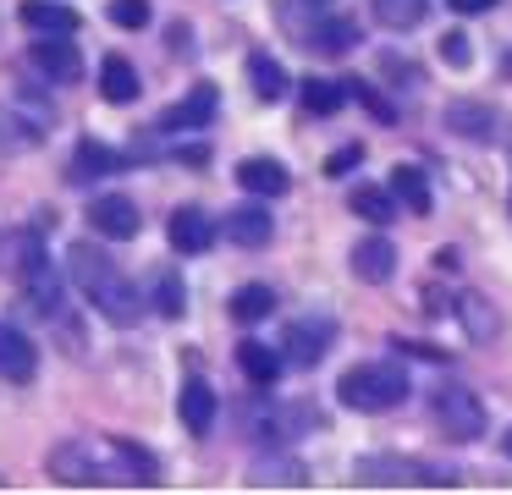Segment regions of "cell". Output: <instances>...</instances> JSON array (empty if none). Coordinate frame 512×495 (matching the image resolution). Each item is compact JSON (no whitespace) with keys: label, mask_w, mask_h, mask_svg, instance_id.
I'll return each mask as SVG.
<instances>
[{"label":"cell","mask_w":512,"mask_h":495,"mask_svg":"<svg viewBox=\"0 0 512 495\" xmlns=\"http://www.w3.org/2000/svg\"><path fill=\"white\" fill-rule=\"evenodd\" d=\"M166 237H171V248H177V253H210L221 231H215V220L204 215V209H177L171 226H166Z\"/></svg>","instance_id":"8fae6325"},{"label":"cell","mask_w":512,"mask_h":495,"mask_svg":"<svg viewBox=\"0 0 512 495\" xmlns=\"http://www.w3.org/2000/svg\"><path fill=\"white\" fill-rule=\"evenodd\" d=\"M336 341V319L331 314H303L287 325V336H281V347H287V363L292 369H314V363L331 352Z\"/></svg>","instance_id":"5b68a950"},{"label":"cell","mask_w":512,"mask_h":495,"mask_svg":"<svg viewBox=\"0 0 512 495\" xmlns=\"http://www.w3.org/2000/svg\"><path fill=\"white\" fill-rule=\"evenodd\" d=\"M353 275H358V281H369V286H386L391 275H397V248H391L386 237L358 242V248H353Z\"/></svg>","instance_id":"2e32d148"},{"label":"cell","mask_w":512,"mask_h":495,"mask_svg":"<svg viewBox=\"0 0 512 495\" xmlns=\"http://www.w3.org/2000/svg\"><path fill=\"white\" fill-rule=\"evenodd\" d=\"M270 314H276V292H270L265 281H248V286L232 292V319L237 325H259V319H270Z\"/></svg>","instance_id":"603a6c76"},{"label":"cell","mask_w":512,"mask_h":495,"mask_svg":"<svg viewBox=\"0 0 512 495\" xmlns=\"http://www.w3.org/2000/svg\"><path fill=\"white\" fill-rule=\"evenodd\" d=\"M39 132H45V127H34V121H23L17 110H6V105H0V149H6V154L34 149V143H39Z\"/></svg>","instance_id":"484cf974"},{"label":"cell","mask_w":512,"mask_h":495,"mask_svg":"<svg viewBox=\"0 0 512 495\" xmlns=\"http://www.w3.org/2000/svg\"><path fill=\"white\" fill-rule=\"evenodd\" d=\"M347 209L364 215L369 226H391V220H397V193H391V187H353Z\"/></svg>","instance_id":"cb8c5ba5"},{"label":"cell","mask_w":512,"mask_h":495,"mask_svg":"<svg viewBox=\"0 0 512 495\" xmlns=\"http://www.w3.org/2000/svg\"><path fill=\"white\" fill-rule=\"evenodd\" d=\"M270 231H276V220H270L265 204H237V209H226V242H237V248H265Z\"/></svg>","instance_id":"4fadbf2b"},{"label":"cell","mask_w":512,"mask_h":495,"mask_svg":"<svg viewBox=\"0 0 512 495\" xmlns=\"http://www.w3.org/2000/svg\"><path fill=\"white\" fill-rule=\"evenodd\" d=\"M441 55H446L452 66H468V61H474V50H468V33H446V39H441Z\"/></svg>","instance_id":"4dcf8cb0"},{"label":"cell","mask_w":512,"mask_h":495,"mask_svg":"<svg viewBox=\"0 0 512 495\" xmlns=\"http://www.w3.org/2000/svg\"><path fill=\"white\" fill-rule=\"evenodd\" d=\"M89 226L100 231V237H111V242H133L138 231H144V215H138V204H133V198L105 193V198H94Z\"/></svg>","instance_id":"52a82bcc"},{"label":"cell","mask_w":512,"mask_h":495,"mask_svg":"<svg viewBox=\"0 0 512 495\" xmlns=\"http://www.w3.org/2000/svg\"><path fill=\"white\" fill-rule=\"evenodd\" d=\"M452 11H463V17H479V11H496L501 0H446Z\"/></svg>","instance_id":"1f68e13d"},{"label":"cell","mask_w":512,"mask_h":495,"mask_svg":"<svg viewBox=\"0 0 512 495\" xmlns=\"http://www.w3.org/2000/svg\"><path fill=\"white\" fill-rule=\"evenodd\" d=\"M50 473L67 484H160V462L144 446L111 440H61L50 451Z\"/></svg>","instance_id":"6da1fadb"},{"label":"cell","mask_w":512,"mask_h":495,"mask_svg":"<svg viewBox=\"0 0 512 495\" xmlns=\"http://www.w3.org/2000/svg\"><path fill=\"white\" fill-rule=\"evenodd\" d=\"M177 413H182V424H188V435H210L215 418H221V396H215L204 380H188L182 396H177Z\"/></svg>","instance_id":"5bb4252c"},{"label":"cell","mask_w":512,"mask_h":495,"mask_svg":"<svg viewBox=\"0 0 512 495\" xmlns=\"http://www.w3.org/2000/svg\"><path fill=\"white\" fill-rule=\"evenodd\" d=\"M155 308H160L166 319H182V308H188V286H182L177 270H166V275L155 281Z\"/></svg>","instance_id":"4316f807"},{"label":"cell","mask_w":512,"mask_h":495,"mask_svg":"<svg viewBox=\"0 0 512 495\" xmlns=\"http://www.w3.org/2000/svg\"><path fill=\"white\" fill-rule=\"evenodd\" d=\"M116 171H127V154H116L111 143H100V138H83L78 149H72L67 182H72V187H89V182H100V176H116Z\"/></svg>","instance_id":"9c48e42d"},{"label":"cell","mask_w":512,"mask_h":495,"mask_svg":"<svg viewBox=\"0 0 512 495\" xmlns=\"http://www.w3.org/2000/svg\"><path fill=\"white\" fill-rule=\"evenodd\" d=\"M237 182H243V193H254V198H281L292 187V176H287V165H281V160L254 154V160L237 165Z\"/></svg>","instance_id":"9a60e30c"},{"label":"cell","mask_w":512,"mask_h":495,"mask_svg":"<svg viewBox=\"0 0 512 495\" xmlns=\"http://www.w3.org/2000/svg\"><path fill=\"white\" fill-rule=\"evenodd\" d=\"M149 0H111V22L116 28H149Z\"/></svg>","instance_id":"f1b7e54d"},{"label":"cell","mask_w":512,"mask_h":495,"mask_svg":"<svg viewBox=\"0 0 512 495\" xmlns=\"http://www.w3.org/2000/svg\"><path fill=\"white\" fill-rule=\"evenodd\" d=\"M28 61H34L50 83H78L83 77V55H78V44H72V33H56V39L39 33V39L28 44Z\"/></svg>","instance_id":"8992f818"},{"label":"cell","mask_w":512,"mask_h":495,"mask_svg":"<svg viewBox=\"0 0 512 495\" xmlns=\"http://www.w3.org/2000/svg\"><path fill=\"white\" fill-rule=\"evenodd\" d=\"M336 396L353 413H391V407L408 402V369L402 363H358V369L342 374Z\"/></svg>","instance_id":"3957f363"},{"label":"cell","mask_w":512,"mask_h":495,"mask_svg":"<svg viewBox=\"0 0 512 495\" xmlns=\"http://www.w3.org/2000/svg\"><path fill=\"white\" fill-rule=\"evenodd\" d=\"M215 110H221V94H215V83H193L188 99H177V105L166 110V116L155 121L160 132H199L215 121Z\"/></svg>","instance_id":"ba28073f"},{"label":"cell","mask_w":512,"mask_h":495,"mask_svg":"<svg viewBox=\"0 0 512 495\" xmlns=\"http://www.w3.org/2000/svg\"><path fill=\"white\" fill-rule=\"evenodd\" d=\"M347 99H353L347 77H309V83H303V110H309V116H336Z\"/></svg>","instance_id":"7402d4cb"},{"label":"cell","mask_w":512,"mask_h":495,"mask_svg":"<svg viewBox=\"0 0 512 495\" xmlns=\"http://www.w3.org/2000/svg\"><path fill=\"white\" fill-rule=\"evenodd\" d=\"M67 270L72 281H78V292L89 297L94 308H100L111 325H138V314H144V297H138V286L127 281L122 270H116L111 253H100L94 242H72L67 248Z\"/></svg>","instance_id":"7a4b0ae2"},{"label":"cell","mask_w":512,"mask_h":495,"mask_svg":"<svg viewBox=\"0 0 512 495\" xmlns=\"http://www.w3.org/2000/svg\"><path fill=\"white\" fill-rule=\"evenodd\" d=\"M23 28H34V33H78L83 28V17L72 6H56V0H28L23 11Z\"/></svg>","instance_id":"d6986e66"},{"label":"cell","mask_w":512,"mask_h":495,"mask_svg":"<svg viewBox=\"0 0 512 495\" xmlns=\"http://www.w3.org/2000/svg\"><path fill=\"white\" fill-rule=\"evenodd\" d=\"M391 193H397V204H408V215H430L435 209L430 182H424L419 165H391Z\"/></svg>","instance_id":"44dd1931"},{"label":"cell","mask_w":512,"mask_h":495,"mask_svg":"<svg viewBox=\"0 0 512 495\" xmlns=\"http://www.w3.org/2000/svg\"><path fill=\"white\" fill-rule=\"evenodd\" d=\"M248 83H254V94L265 99V105H276V99H287L292 77H287V66H281L276 55L254 50V55H248Z\"/></svg>","instance_id":"ac0fdd59"},{"label":"cell","mask_w":512,"mask_h":495,"mask_svg":"<svg viewBox=\"0 0 512 495\" xmlns=\"http://www.w3.org/2000/svg\"><path fill=\"white\" fill-rule=\"evenodd\" d=\"M353 39H358V22L353 17H325V22H314V28L303 33V44H309L314 55H347V50H353Z\"/></svg>","instance_id":"ffe728a7"},{"label":"cell","mask_w":512,"mask_h":495,"mask_svg":"<svg viewBox=\"0 0 512 495\" xmlns=\"http://www.w3.org/2000/svg\"><path fill=\"white\" fill-rule=\"evenodd\" d=\"M424 6H430V0H375V17L386 22V28H413V22L424 17Z\"/></svg>","instance_id":"83f0119b"},{"label":"cell","mask_w":512,"mask_h":495,"mask_svg":"<svg viewBox=\"0 0 512 495\" xmlns=\"http://www.w3.org/2000/svg\"><path fill=\"white\" fill-rule=\"evenodd\" d=\"M281 363H287V352H276L270 341H237V369L248 374V385H259V391H270V385L281 380Z\"/></svg>","instance_id":"7c38bea8"},{"label":"cell","mask_w":512,"mask_h":495,"mask_svg":"<svg viewBox=\"0 0 512 495\" xmlns=\"http://www.w3.org/2000/svg\"><path fill=\"white\" fill-rule=\"evenodd\" d=\"M0 374L12 385H28L39 374V347L17 325H6V319H0Z\"/></svg>","instance_id":"30bf717a"},{"label":"cell","mask_w":512,"mask_h":495,"mask_svg":"<svg viewBox=\"0 0 512 495\" xmlns=\"http://www.w3.org/2000/svg\"><path fill=\"white\" fill-rule=\"evenodd\" d=\"M430 413H435V424H441L452 440H479L485 435V402H479L468 385H435Z\"/></svg>","instance_id":"277c9868"},{"label":"cell","mask_w":512,"mask_h":495,"mask_svg":"<svg viewBox=\"0 0 512 495\" xmlns=\"http://www.w3.org/2000/svg\"><path fill=\"white\" fill-rule=\"evenodd\" d=\"M309 6H331V0H309Z\"/></svg>","instance_id":"836d02e7"},{"label":"cell","mask_w":512,"mask_h":495,"mask_svg":"<svg viewBox=\"0 0 512 495\" xmlns=\"http://www.w3.org/2000/svg\"><path fill=\"white\" fill-rule=\"evenodd\" d=\"M501 446H507V457H512V429H507V440H501Z\"/></svg>","instance_id":"d6a6232c"},{"label":"cell","mask_w":512,"mask_h":495,"mask_svg":"<svg viewBox=\"0 0 512 495\" xmlns=\"http://www.w3.org/2000/svg\"><path fill=\"white\" fill-rule=\"evenodd\" d=\"M138 88H144L138 83V66L127 61V55H105L100 61V94L111 99V105H133Z\"/></svg>","instance_id":"e0dca14e"},{"label":"cell","mask_w":512,"mask_h":495,"mask_svg":"<svg viewBox=\"0 0 512 495\" xmlns=\"http://www.w3.org/2000/svg\"><path fill=\"white\" fill-rule=\"evenodd\" d=\"M353 165H364V143H342V149H336L331 160H325V176L336 182V176H347Z\"/></svg>","instance_id":"f546056e"},{"label":"cell","mask_w":512,"mask_h":495,"mask_svg":"<svg viewBox=\"0 0 512 495\" xmlns=\"http://www.w3.org/2000/svg\"><path fill=\"white\" fill-rule=\"evenodd\" d=\"M446 127H457L463 138H474V143H490V138H496V116H490L485 105H468V99L446 105Z\"/></svg>","instance_id":"d4e9b609"}]
</instances>
